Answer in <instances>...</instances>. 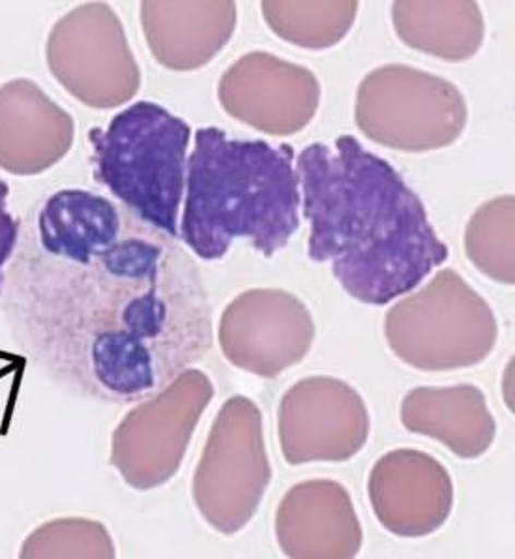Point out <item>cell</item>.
<instances>
[{
    "instance_id": "cell-13",
    "label": "cell",
    "mask_w": 515,
    "mask_h": 559,
    "mask_svg": "<svg viewBox=\"0 0 515 559\" xmlns=\"http://www.w3.org/2000/svg\"><path fill=\"white\" fill-rule=\"evenodd\" d=\"M402 420L409 432L443 441L462 459H476L486 453L463 430V425L486 440L495 438V420L489 413L486 396L472 385L415 389L404 400Z\"/></svg>"
},
{
    "instance_id": "cell-10",
    "label": "cell",
    "mask_w": 515,
    "mask_h": 559,
    "mask_svg": "<svg viewBox=\"0 0 515 559\" xmlns=\"http://www.w3.org/2000/svg\"><path fill=\"white\" fill-rule=\"evenodd\" d=\"M218 96L232 119L272 135H291L318 114L321 87L308 68L255 51L225 72Z\"/></svg>"
},
{
    "instance_id": "cell-7",
    "label": "cell",
    "mask_w": 515,
    "mask_h": 559,
    "mask_svg": "<svg viewBox=\"0 0 515 559\" xmlns=\"http://www.w3.org/2000/svg\"><path fill=\"white\" fill-rule=\"evenodd\" d=\"M47 62L62 87L85 106L109 109L140 91V67L107 4L93 2L64 15L47 41Z\"/></svg>"
},
{
    "instance_id": "cell-16",
    "label": "cell",
    "mask_w": 515,
    "mask_h": 559,
    "mask_svg": "<svg viewBox=\"0 0 515 559\" xmlns=\"http://www.w3.org/2000/svg\"><path fill=\"white\" fill-rule=\"evenodd\" d=\"M496 200L482 206L467 229V253L480 271L502 282L514 284V227L495 235Z\"/></svg>"
},
{
    "instance_id": "cell-2",
    "label": "cell",
    "mask_w": 515,
    "mask_h": 559,
    "mask_svg": "<svg viewBox=\"0 0 515 559\" xmlns=\"http://www.w3.org/2000/svg\"><path fill=\"white\" fill-rule=\"evenodd\" d=\"M308 258L331 263L352 299L384 307L448 260V247L396 167L355 135L311 143L297 160Z\"/></svg>"
},
{
    "instance_id": "cell-9",
    "label": "cell",
    "mask_w": 515,
    "mask_h": 559,
    "mask_svg": "<svg viewBox=\"0 0 515 559\" xmlns=\"http://www.w3.org/2000/svg\"><path fill=\"white\" fill-rule=\"evenodd\" d=\"M315 336L311 313L291 294L255 289L240 295L221 318L225 357L245 372L276 378L310 352Z\"/></svg>"
},
{
    "instance_id": "cell-17",
    "label": "cell",
    "mask_w": 515,
    "mask_h": 559,
    "mask_svg": "<svg viewBox=\"0 0 515 559\" xmlns=\"http://www.w3.org/2000/svg\"><path fill=\"white\" fill-rule=\"evenodd\" d=\"M8 198H10V187L7 180L0 179V294H2L8 263L14 258L15 248L20 245L21 226H23V221L10 211Z\"/></svg>"
},
{
    "instance_id": "cell-8",
    "label": "cell",
    "mask_w": 515,
    "mask_h": 559,
    "mask_svg": "<svg viewBox=\"0 0 515 559\" xmlns=\"http://www.w3.org/2000/svg\"><path fill=\"white\" fill-rule=\"evenodd\" d=\"M370 417L360 394L334 378L300 381L279 406V441L292 466L344 462L362 451Z\"/></svg>"
},
{
    "instance_id": "cell-1",
    "label": "cell",
    "mask_w": 515,
    "mask_h": 559,
    "mask_svg": "<svg viewBox=\"0 0 515 559\" xmlns=\"http://www.w3.org/2000/svg\"><path fill=\"white\" fill-rule=\"evenodd\" d=\"M0 312L44 378L107 406L156 399L214 344L211 295L192 255L83 188L49 193L27 214Z\"/></svg>"
},
{
    "instance_id": "cell-6",
    "label": "cell",
    "mask_w": 515,
    "mask_h": 559,
    "mask_svg": "<svg viewBox=\"0 0 515 559\" xmlns=\"http://www.w3.org/2000/svg\"><path fill=\"white\" fill-rule=\"evenodd\" d=\"M357 124L384 147L423 153L443 148L467 124V104L454 83L404 64L371 72L358 88Z\"/></svg>"
},
{
    "instance_id": "cell-4",
    "label": "cell",
    "mask_w": 515,
    "mask_h": 559,
    "mask_svg": "<svg viewBox=\"0 0 515 559\" xmlns=\"http://www.w3.org/2000/svg\"><path fill=\"white\" fill-rule=\"evenodd\" d=\"M192 128L156 102H135L88 132L94 180L146 226L179 239Z\"/></svg>"
},
{
    "instance_id": "cell-11",
    "label": "cell",
    "mask_w": 515,
    "mask_h": 559,
    "mask_svg": "<svg viewBox=\"0 0 515 559\" xmlns=\"http://www.w3.org/2000/svg\"><path fill=\"white\" fill-rule=\"evenodd\" d=\"M404 488L370 477L373 513L399 537H423L443 526L452 511V480L430 454L396 451L376 464Z\"/></svg>"
},
{
    "instance_id": "cell-15",
    "label": "cell",
    "mask_w": 515,
    "mask_h": 559,
    "mask_svg": "<svg viewBox=\"0 0 515 559\" xmlns=\"http://www.w3.org/2000/svg\"><path fill=\"white\" fill-rule=\"evenodd\" d=\"M357 14L358 2H263L268 27L285 41L308 49L336 46Z\"/></svg>"
},
{
    "instance_id": "cell-5",
    "label": "cell",
    "mask_w": 515,
    "mask_h": 559,
    "mask_svg": "<svg viewBox=\"0 0 515 559\" xmlns=\"http://www.w3.org/2000/svg\"><path fill=\"white\" fill-rule=\"evenodd\" d=\"M386 336L399 359L426 372L482 362L496 344L488 302L456 271H441L430 286L392 308Z\"/></svg>"
},
{
    "instance_id": "cell-3",
    "label": "cell",
    "mask_w": 515,
    "mask_h": 559,
    "mask_svg": "<svg viewBox=\"0 0 515 559\" xmlns=\"http://www.w3.org/2000/svg\"><path fill=\"white\" fill-rule=\"evenodd\" d=\"M300 201L291 145L199 128L185 162L179 239L203 261L221 260L238 239L274 258L300 227Z\"/></svg>"
},
{
    "instance_id": "cell-14",
    "label": "cell",
    "mask_w": 515,
    "mask_h": 559,
    "mask_svg": "<svg viewBox=\"0 0 515 559\" xmlns=\"http://www.w3.org/2000/svg\"><path fill=\"white\" fill-rule=\"evenodd\" d=\"M394 27L407 46L444 60H467L480 49L483 17L475 2H396Z\"/></svg>"
},
{
    "instance_id": "cell-12",
    "label": "cell",
    "mask_w": 515,
    "mask_h": 559,
    "mask_svg": "<svg viewBox=\"0 0 515 559\" xmlns=\"http://www.w3.org/2000/svg\"><path fill=\"white\" fill-rule=\"evenodd\" d=\"M235 2H143L146 44L161 67L192 72L224 49L237 28Z\"/></svg>"
}]
</instances>
